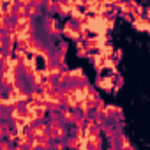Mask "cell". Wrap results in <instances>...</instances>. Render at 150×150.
I'll return each mask as SVG.
<instances>
[{
	"mask_svg": "<svg viewBox=\"0 0 150 150\" xmlns=\"http://www.w3.org/2000/svg\"><path fill=\"white\" fill-rule=\"evenodd\" d=\"M65 136H67L65 124H64L60 118H53L51 124H50V138H51L53 141H62Z\"/></svg>",
	"mask_w": 150,
	"mask_h": 150,
	"instance_id": "6da1fadb",
	"label": "cell"
},
{
	"mask_svg": "<svg viewBox=\"0 0 150 150\" xmlns=\"http://www.w3.org/2000/svg\"><path fill=\"white\" fill-rule=\"evenodd\" d=\"M60 92H62V99H64V106H65V108H69V110L80 108V101H78L76 96H74V92H72L71 87H65V88H62Z\"/></svg>",
	"mask_w": 150,
	"mask_h": 150,
	"instance_id": "7a4b0ae2",
	"label": "cell"
},
{
	"mask_svg": "<svg viewBox=\"0 0 150 150\" xmlns=\"http://www.w3.org/2000/svg\"><path fill=\"white\" fill-rule=\"evenodd\" d=\"M28 132H30V136L35 138V139L50 138V125L44 124V122H37V124H34V125L28 129ZM50 139H51V138H50Z\"/></svg>",
	"mask_w": 150,
	"mask_h": 150,
	"instance_id": "3957f363",
	"label": "cell"
},
{
	"mask_svg": "<svg viewBox=\"0 0 150 150\" xmlns=\"http://www.w3.org/2000/svg\"><path fill=\"white\" fill-rule=\"evenodd\" d=\"M58 118H60L64 124H76L78 113H74V110H69V108H62V110L58 111Z\"/></svg>",
	"mask_w": 150,
	"mask_h": 150,
	"instance_id": "277c9868",
	"label": "cell"
},
{
	"mask_svg": "<svg viewBox=\"0 0 150 150\" xmlns=\"http://www.w3.org/2000/svg\"><path fill=\"white\" fill-rule=\"evenodd\" d=\"M44 23H46V28H48V34L50 35H57L58 34V25H57V20L53 16H48L44 20Z\"/></svg>",
	"mask_w": 150,
	"mask_h": 150,
	"instance_id": "5b68a950",
	"label": "cell"
},
{
	"mask_svg": "<svg viewBox=\"0 0 150 150\" xmlns=\"http://www.w3.org/2000/svg\"><path fill=\"white\" fill-rule=\"evenodd\" d=\"M39 90H41L42 94H55V92H58V90H57V85H55L53 80H44V83L41 85Z\"/></svg>",
	"mask_w": 150,
	"mask_h": 150,
	"instance_id": "8992f818",
	"label": "cell"
},
{
	"mask_svg": "<svg viewBox=\"0 0 150 150\" xmlns=\"http://www.w3.org/2000/svg\"><path fill=\"white\" fill-rule=\"evenodd\" d=\"M117 146H118V150H134L132 145H131V141H129V138H127L125 134H120V136H118Z\"/></svg>",
	"mask_w": 150,
	"mask_h": 150,
	"instance_id": "52a82bcc",
	"label": "cell"
},
{
	"mask_svg": "<svg viewBox=\"0 0 150 150\" xmlns=\"http://www.w3.org/2000/svg\"><path fill=\"white\" fill-rule=\"evenodd\" d=\"M69 81H71V83H74V81H85V76H83L81 69L69 71ZM71 83H69V85H71Z\"/></svg>",
	"mask_w": 150,
	"mask_h": 150,
	"instance_id": "ba28073f",
	"label": "cell"
},
{
	"mask_svg": "<svg viewBox=\"0 0 150 150\" xmlns=\"http://www.w3.org/2000/svg\"><path fill=\"white\" fill-rule=\"evenodd\" d=\"M34 141H35V145H37V150H50V148L53 146L50 138H41V139H35V138H34Z\"/></svg>",
	"mask_w": 150,
	"mask_h": 150,
	"instance_id": "9c48e42d",
	"label": "cell"
},
{
	"mask_svg": "<svg viewBox=\"0 0 150 150\" xmlns=\"http://www.w3.org/2000/svg\"><path fill=\"white\" fill-rule=\"evenodd\" d=\"M69 148H72V150H80V146H81V139L78 138V136H71V138H67V143H65Z\"/></svg>",
	"mask_w": 150,
	"mask_h": 150,
	"instance_id": "30bf717a",
	"label": "cell"
},
{
	"mask_svg": "<svg viewBox=\"0 0 150 150\" xmlns=\"http://www.w3.org/2000/svg\"><path fill=\"white\" fill-rule=\"evenodd\" d=\"M39 7H41V2H32V6L27 9V16H30V18L37 16L39 14Z\"/></svg>",
	"mask_w": 150,
	"mask_h": 150,
	"instance_id": "8fae6325",
	"label": "cell"
},
{
	"mask_svg": "<svg viewBox=\"0 0 150 150\" xmlns=\"http://www.w3.org/2000/svg\"><path fill=\"white\" fill-rule=\"evenodd\" d=\"M64 32H65L69 37H72V39H78V32H74V23H67L65 28H64Z\"/></svg>",
	"mask_w": 150,
	"mask_h": 150,
	"instance_id": "7c38bea8",
	"label": "cell"
},
{
	"mask_svg": "<svg viewBox=\"0 0 150 150\" xmlns=\"http://www.w3.org/2000/svg\"><path fill=\"white\" fill-rule=\"evenodd\" d=\"M53 150H64V143L62 141H55L53 143Z\"/></svg>",
	"mask_w": 150,
	"mask_h": 150,
	"instance_id": "4fadbf2b",
	"label": "cell"
},
{
	"mask_svg": "<svg viewBox=\"0 0 150 150\" xmlns=\"http://www.w3.org/2000/svg\"><path fill=\"white\" fill-rule=\"evenodd\" d=\"M44 6H46V7H48V9H53V7H55V9H57V4H55V2H46V4H44Z\"/></svg>",
	"mask_w": 150,
	"mask_h": 150,
	"instance_id": "5bb4252c",
	"label": "cell"
},
{
	"mask_svg": "<svg viewBox=\"0 0 150 150\" xmlns=\"http://www.w3.org/2000/svg\"><path fill=\"white\" fill-rule=\"evenodd\" d=\"M2 150H11V148H9V143H7V141H2Z\"/></svg>",
	"mask_w": 150,
	"mask_h": 150,
	"instance_id": "9a60e30c",
	"label": "cell"
}]
</instances>
